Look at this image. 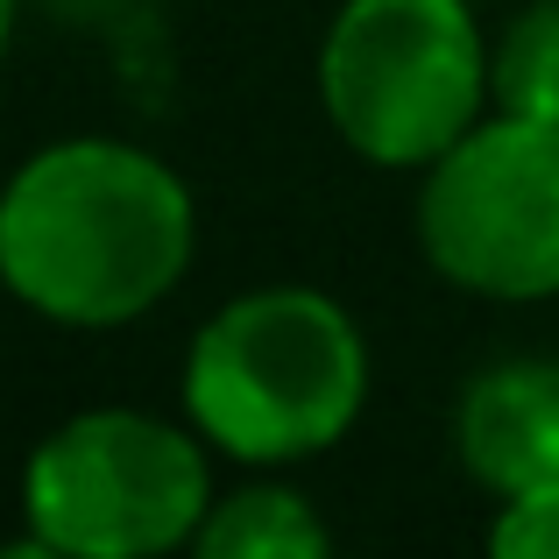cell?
I'll return each instance as SVG.
<instances>
[{
    "label": "cell",
    "mask_w": 559,
    "mask_h": 559,
    "mask_svg": "<svg viewBox=\"0 0 559 559\" xmlns=\"http://www.w3.org/2000/svg\"><path fill=\"white\" fill-rule=\"evenodd\" d=\"M199 248L191 185L121 135L43 142L0 185V290L71 333L150 319Z\"/></svg>",
    "instance_id": "cell-1"
},
{
    "label": "cell",
    "mask_w": 559,
    "mask_h": 559,
    "mask_svg": "<svg viewBox=\"0 0 559 559\" xmlns=\"http://www.w3.org/2000/svg\"><path fill=\"white\" fill-rule=\"evenodd\" d=\"M185 418L241 467H298L355 432L369 404V341L333 290L255 284L185 347Z\"/></svg>",
    "instance_id": "cell-2"
},
{
    "label": "cell",
    "mask_w": 559,
    "mask_h": 559,
    "mask_svg": "<svg viewBox=\"0 0 559 559\" xmlns=\"http://www.w3.org/2000/svg\"><path fill=\"white\" fill-rule=\"evenodd\" d=\"M213 461L199 425L99 404L50 425L22 461V552L156 559L199 538L213 510Z\"/></svg>",
    "instance_id": "cell-3"
},
{
    "label": "cell",
    "mask_w": 559,
    "mask_h": 559,
    "mask_svg": "<svg viewBox=\"0 0 559 559\" xmlns=\"http://www.w3.org/2000/svg\"><path fill=\"white\" fill-rule=\"evenodd\" d=\"M326 128L376 170H425L489 99V36L467 0H341L319 36Z\"/></svg>",
    "instance_id": "cell-4"
},
{
    "label": "cell",
    "mask_w": 559,
    "mask_h": 559,
    "mask_svg": "<svg viewBox=\"0 0 559 559\" xmlns=\"http://www.w3.org/2000/svg\"><path fill=\"white\" fill-rule=\"evenodd\" d=\"M418 255L489 305L559 298V128L489 107L418 170Z\"/></svg>",
    "instance_id": "cell-5"
},
{
    "label": "cell",
    "mask_w": 559,
    "mask_h": 559,
    "mask_svg": "<svg viewBox=\"0 0 559 559\" xmlns=\"http://www.w3.org/2000/svg\"><path fill=\"white\" fill-rule=\"evenodd\" d=\"M453 461L496 503L559 481V361L510 355L467 376L453 404Z\"/></svg>",
    "instance_id": "cell-6"
},
{
    "label": "cell",
    "mask_w": 559,
    "mask_h": 559,
    "mask_svg": "<svg viewBox=\"0 0 559 559\" xmlns=\"http://www.w3.org/2000/svg\"><path fill=\"white\" fill-rule=\"evenodd\" d=\"M191 552H205V559H326L333 532L312 510V496H298L290 481H241V489L213 496Z\"/></svg>",
    "instance_id": "cell-7"
},
{
    "label": "cell",
    "mask_w": 559,
    "mask_h": 559,
    "mask_svg": "<svg viewBox=\"0 0 559 559\" xmlns=\"http://www.w3.org/2000/svg\"><path fill=\"white\" fill-rule=\"evenodd\" d=\"M489 99L524 121L559 128V0H532L489 43Z\"/></svg>",
    "instance_id": "cell-8"
},
{
    "label": "cell",
    "mask_w": 559,
    "mask_h": 559,
    "mask_svg": "<svg viewBox=\"0 0 559 559\" xmlns=\"http://www.w3.org/2000/svg\"><path fill=\"white\" fill-rule=\"evenodd\" d=\"M489 552H496V559H559V481H546V489H524V496H510V503H496Z\"/></svg>",
    "instance_id": "cell-9"
},
{
    "label": "cell",
    "mask_w": 559,
    "mask_h": 559,
    "mask_svg": "<svg viewBox=\"0 0 559 559\" xmlns=\"http://www.w3.org/2000/svg\"><path fill=\"white\" fill-rule=\"evenodd\" d=\"M50 22H71V28H107V22H121L135 0H36Z\"/></svg>",
    "instance_id": "cell-10"
},
{
    "label": "cell",
    "mask_w": 559,
    "mask_h": 559,
    "mask_svg": "<svg viewBox=\"0 0 559 559\" xmlns=\"http://www.w3.org/2000/svg\"><path fill=\"white\" fill-rule=\"evenodd\" d=\"M14 14H22V0H0V57H8V36H14Z\"/></svg>",
    "instance_id": "cell-11"
}]
</instances>
